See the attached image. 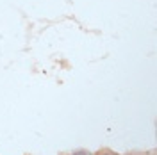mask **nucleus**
<instances>
[{"label": "nucleus", "mask_w": 157, "mask_h": 155, "mask_svg": "<svg viewBox=\"0 0 157 155\" xmlns=\"http://www.w3.org/2000/svg\"><path fill=\"white\" fill-rule=\"evenodd\" d=\"M73 155H91V153L86 152V150H77V152H73Z\"/></svg>", "instance_id": "f257e3e1"}, {"label": "nucleus", "mask_w": 157, "mask_h": 155, "mask_svg": "<svg viewBox=\"0 0 157 155\" xmlns=\"http://www.w3.org/2000/svg\"><path fill=\"white\" fill-rule=\"evenodd\" d=\"M97 155H116V153H113L111 150H102V152H98Z\"/></svg>", "instance_id": "f03ea898"}]
</instances>
